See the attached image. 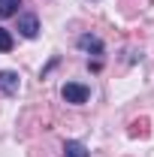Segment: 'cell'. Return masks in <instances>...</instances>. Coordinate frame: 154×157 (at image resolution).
Wrapping results in <instances>:
<instances>
[{
  "instance_id": "obj_1",
  "label": "cell",
  "mask_w": 154,
  "mask_h": 157,
  "mask_svg": "<svg viewBox=\"0 0 154 157\" xmlns=\"http://www.w3.org/2000/svg\"><path fill=\"white\" fill-rule=\"evenodd\" d=\"M60 94H64V100H67V103H76V106L88 103V97H91V91H88L85 85H79V82H67Z\"/></svg>"
},
{
  "instance_id": "obj_2",
  "label": "cell",
  "mask_w": 154,
  "mask_h": 157,
  "mask_svg": "<svg viewBox=\"0 0 154 157\" xmlns=\"http://www.w3.org/2000/svg\"><path fill=\"white\" fill-rule=\"evenodd\" d=\"M18 88H21L18 73H12V70H0V91H3L6 97H15Z\"/></svg>"
},
{
  "instance_id": "obj_3",
  "label": "cell",
  "mask_w": 154,
  "mask_h": 157,
  "mask_svg": "<svg viewBox=\"0 0 154 157\" xmlns=\"http://www.w3.org/2000/svg\"><path fill=\"white\" fill-rule=\"evenodd\" d=\"M18 33H21L24 39H37V33H39L37 15H21V18H18Z\"/></svg>"
},
{
  "instance_id": "obj_4",
  "label": "cell",
  "mask_w": 154,
  "mask_h": 157,
  "mask_svg": "<svg viewBox=\"0 0 154 157\" xmlns=\"http://www.w3.org/2000/svg\"><path fill=\"white\" fill-rule=\"evenodd\" d=\"M79 48L94 52V55H103V42H100L97 36H82V39H79Z\"/></svg>"
},
{
  "instance_id": "obj_5",
  "label": "cell",
  "mask_w": 154,
  "mask_h": 157,
  "mask_svg": "<svg viewBox=\"0 0 154 157\" xmlns=\"http://www.w3.org/2000/svg\"><path fill=\"white\" fill-rule=\"evenodd\" d=\"M64 154L67 157H88V148H85L82 142H76V139H70V142L64 145Z\"/></svg>"
},
{
  "instance_id": "obj_6",
  "label": "cell",
  "mask_w": 154,
  "mask_h": 157,
  "mask_svg": "<svg viewBox=\"0 0 154 157\" xmlns=\"http://www.w3.org/2000/svg\"><path fill=\"white\" fill-rule=\"evenodd\" d=\"M21 6V0H0V18H9L15 15V9Z\"/></svg>"
},
{
  "instance_id": "obj_7",
  "label": "cell",
  "mask_w": 154,
  "mask_h": 157,
  "mask_svg": "<svg viewBox=\"0 0 154 157\" xmlns=\"http://www.w3.org/2000/svg\"><path fill=\"white\" fill-rule=\"evenodd\" d=\"M12 45H15V39H12V33L0 27V52H12Z\"/></svg>"
}]
</instances>
